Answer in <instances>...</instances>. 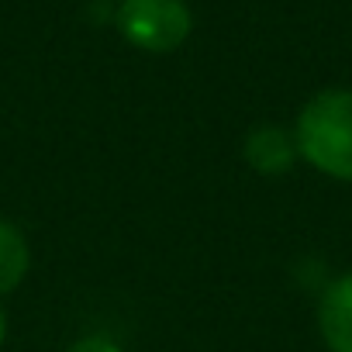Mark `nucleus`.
Wrapping results in <instances>:
<instances>
[{
    "mask_svg": "<svg viewBox=\"0 0 352 352\" xmlns=\"http://www.w3.org/2000/svg\"><path fill=\"white\" fill-rule=\"evenodd\" d=\"M297 148L314 169L352 184V90H324L307 100L297 118Z\"/></svg>",
    "mask_w": 352,
    "mask_h": 352,
    "instance_id": "1",
    "label": "nucleus"
},
{
    "mask_svg": "<svg viewBox=\"0 0 352 352\" xmlns=\"http://www.w3.org/2000/svg\"><path fill=\"white\" fill-rule=\"evenodd\" d=\"M190 8L184 0H124L118 11L121 35L145 52H173L190 35Z\"/></svg>",
    "mask_w": 352,
    "mask_h": 352,
    "instance_id": "2",
    "label": "nucleus"
},
{
    "mask_svg": "<svg viewBox=\"0 0 352 352\" xmlns=\"http://www.w3.org/2000/svg\"><path fill=\"white\" fill-rule=\"evenodd\" d=\"M318 324L331 352H352V273L338 276L318 307Z\"/></svg>",
    "mask_w": 352,
    "mask_h": 352,
    "instance_id": "3",
    "label": "nucleus"
},
{
    "mask_svg": "<svg viewBox=\"0 0 352 352\" xmlns=\"http://www.w3.org/2000/svg\"><path fill=\"white\" fill-rule=\"evenodd\" d=\"M245 159L259 173H287L294 166V142L283 128H256L245 138Z\"/></svg>",
    "mask_w": 352,
    "mask_h": 352,
    "instance_id": "4",
    "label": "nucleus"
},
{
    "mask_svg": "<svg viewBox=\"0 0 352 352\" xmlns=\"http://www.w3.org/2000/svg\"><path fill=\"white\" fill-rule=\"evenodd\" d=\"M28 263H32V256H28L25 235H21L14 225L0 221V294L14 290V287L25 280Z\"/></svg>",
    "mask_w": 352,
    "mask_h": 352,
    "instance_id": "5",
    "label": "nucleus"
},
{
    "mask_svg": "<svg viewBox=\"0 0 352 352\" xmlns=\"http://www.w3.org/2000/svg\"><path fill=\"white\" fill-rule=\"evenodd\" d=\"M69 352H121L111 338H100V335H90V338H83V342H76Z\"/></svg>",
    "mask_w": 352,
    "mask_h": 352,
    "instance_id": "6",
    "label": "nucleus"
},
{
    "mask_svg": "<svg viewBox=\"0 0 352 352\" xmlns=\"http://www.w3.org/2000/svg\"><path fill=\"white\" fill-rule=\"evenodd\" d=\"M4 328H8V318H4V311H0V342H4Z\"/></svg>",
    "mask_w": 352,
    "mask_h": 352,
    "instance_id": "7",
    "label": "nucleus"
}]
</instances>
